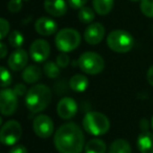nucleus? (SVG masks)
<instances>
[{"label": "nucleus", "instance_id": "nucleus-1", "mask_svg": "<svg viewBox=\"0 0 153 153\" xmlns=\"http://www.w3.org/2000/svg\"><path fill=\"white\" fill-rule=\"evenodd\" d=\"M55 147L60 153H81L84 148V134L74 123H66L56 131Z\"/></svg>", "mask_w": 153, "mask_h": 153}, {"label": "nucleus", "instance_id": "nucleus-2", "mask_svg": "<svg viewBox=\"0 0 153 153\" xmlns=\"http://www.w3.org/2000/svg\"><path fill=\"white\" fill-rule=\"evenodd\" d=\"M51 101V91L44 84H38L30 88L25 94V104L33 113L44 110Z\"/></svg>", "mask_w": 153, "mask_h": 153}, {"label": "nucleus", "instance_id": "nucleus-3", "mask_svg": "<svg viewBox=\"0 0 153 153\" xmlns=\"http://www.w3.org/2000/svg\"><path fill=\"white\" fill-rule=\"evenodd\" d=\"M83 127L86 132L94 136L107 133L110 128L109 119L105 114L98 111H90L83 119Z\"/></svg>", "mask_w": 153, "mask_h": 153}, {"label": "nucleus", "instance_id": "nucleus-4", "mask_svg": "<svg viewBox=\"0 0 153 153\" xmlns=\"http://www.w3.org/2000/svg\"><path fill=\"white\" fill-rule=\"evenodd\" d=\"M107 45L111 51L119 53L130 51L134 46V39L131 34L123 30H112L107 37Z\"/></svg>", "mask_w": 153, "mask_h": 153}, {"label": "nucleus", "instance_id": "nucleus-5", "mask_svg": "<svg viewBox=\"0 0 153 153\" xmlns=\"http://www.w3.org/2000/svg\"><path fill=\"white\" fill-rule=\"evenodd\" d=\"M56 46L62 53H69L76 49L81 43V35L74 28H63L56 35Z\"/></svg>", "mask_w": 153, "mask_h": 153}, {"label": "nucleus", "instance_id": "nucleus-6", "mask_svg": "<svg viewBox=\"0 0 153 153\" xmlns=\"http://www.w3.org/2000/svg\"><path fill=\"white\" fill-rule=\"evenodd\" d=\"M80 69L88 74H98L105 67L104 59L99 53L94 51H86L80 56L78 60Z\"/></svg>", "mask_w": 153, "mask_h": 153}, {"label": "nucleus", "instance_id": "nucleus-7", "mask_svg": "<svg viewBox=\"0 0 153 153\" xmlns=\"http://www.w3.org/2000/svg\"><path fill=\"white\" fill-rule=\"evenodd\" d=\"M22 134L21 125L15 120L7 121L1 128L0 131V140L5 146L16 145L20 140Z\"/></svg>", "mask_w": 153, "mask_h": 153}, {"label": "nucleus", "instance_id": "nucleus-8", "mask_svg": "<svg viewBox=\"0 0 153 153\" xmlns=\"http://www.w3.org/2000/svg\"><path fill=\"white\" fill-rule=\"evenodd\" d=\"M17 94L13 89L10 88H3L0 92V107H1V113L2 115L9 117L14 114L18 107V99Z\"/></svg>", "mask_w": 153, "mask_h": 153}, {"label": "nucleus", "instance_id": "nucleus-9", "mask_svg": "<svg viewBox=\"0 0 153 153\" xmlns=\"http://www.w3.org/2000/svg\"><path fill=\"white\" fill-rule=\"evenodd\" d=\"M34 132L41 138H48L53 132V120L45 114H40L33 122Z\"/></svg>", "mask_w": 153, "mask_h": 153}, {"label": "nucleus", "instance_id": "nucleus-10", "mask_svg": "<svg viewBox=\"0 0 153 153\" xmlns=\"http://www.w3.org/2000/svg\"><path fill=\"white\" fill-rule=\"evenodd\" d=\"M49 53H51V46L48 42L43 39H38L34 41L30 47V58L37 63L44 62L49 57Z\"/></svg>", "mask_w": 153, "mask_h": 153}, {"label": "nucleus", "instance_id": "nucleus-11", "mask_svg": "<svg viewBox=\"0 0 153 153\" xmlns=\"http://www.w3.org/2000/svg\"><path fill=\"white\" fill-rule=\"evenodd\" d=\"M78 111L76 102L71 98H63L59 101L57 105V113L61 119L70 120L76 115Z\"/></svg>", "mask_w": 153, "mask_h": 153}, {"label": "nucleus", "instance_id": "nucleus-12", "mask_svg": "<svg viewBox=\"0 0 153 153\" xmlns=\"http://www.w3.org/2000/svg\"><path fill=\"white\" fill-rule=\"evenodd\" d=\"M105 36V28L103 24L96 22L86 27L84 32V39L90 45H97L103 40Z\"/></svg>", "mask_w": 153, "mask_h": 153}, {"label": "nucleus", "instance_id": "nucleus-13", "mask_svg": "<svg viewBox=\"0 0 153 153\" xmlns=\"http://www.w3.org/2000/svg\"><path fill=\"white\" fill-rule=\"evenodd\" d=\"M28 61V55L24 49L17 48L15 51L10 55L9 60H7V65L14 71H19L22 70Z\"/></svg>", "mask_w": 153, "mask_h": 153}, {"label": "nucleus", "instance_id": "nucleus-14", "mask_svg": "<svg viewBox=\"0 0 153 153\" xmlns=\"http://www.w3.org/2000/svg\"><path fill=\"white\" fill-rule=\"evenodd\" d=\"M35 30L41 36H51L58 30V25L48 17H41L35 23Z\"/></svg>", "mask_w": 153, "mask_h": 153}, {"label": "nucleus", "instance_id": "nucleus-15", "mask_svg": "<svg viewBox=\"0 0 153 153\" xmlns=\"http://www.w3.org/2000/svg\"><path fill=\"white\" fill-rule=\"evenodd\" d=\"M44 9L53 17H61L67 12V3L65 0H45Z\"/></svg>", "mask_w": 153, "mask_h": 153}, {"label": "nucleus", "instance_id": "nucleus-16", "mask_svg": "<svg viewBox=\"0 0 153 153\" xmlns=\"http://www.w3.org/2000/svg\"><path fill=\"white\" fill-rule=\"evenodd\" d=\"M137 148L140 153H153V134L143 132L137 138Z\"/></svg>", "mask_w": 153, "mask_h": 153}, {"label": "nucleus", "instance_id": "nucleus-17", "mask_svg": "<svg viewBox=\"0 0 153 153\" xmlns=\"http://www.w3.org/2000/svg\"><path fill=\"white\" fill-rule=\"evenodd\" d=\"M41 78V69L40 67L36 65H30L27 66L26 68H24V70L22 71V79L25 83L33 84L36 83L40 80Z\"/></svg>", "mask_w": 153, "mask_h": 153}, {"label": "nucleus", "instance_id": "nucleus-18", "mask_svg": "<svg viewBox=\"0 0 153 153\" xmlns=\"http://www.w3.org/2000/svg\"><path fill=\"white\" fill-rule=\"evenodd\" d=\"M88 85H89V81L83 74H74L69 80V87L76 92L85 91Z\"/></svg>", "mask_w": 153, "mask_h": 153}, {"label": "nucleus", "instance_id": "nucleus-19", "mask_svg": "<svg viewBox=\"0 0 153 153\" xmlns=\"http://www.w3.org/2000/svg\"><path fill=\"white\" fill-rule=\"evenodd\" d=\"M114 0H92L94 9L99 15L105 16L112 10Z\"/></svg>", "mask_w": 153, "mask_h": 153}, {"label": "nucleus", "instance_id": "nucleus-20", "mask_svg": "<svg viewBox=\"0 0 153 153\" xmlns=\"http://www.w3.org/2000/svg\"><path fill=\"white\" fill-rule=\"evenodd\" d=\"M85 153H106V144L100 138H92L86 144Z\"/></svg>", "mask_w": 153, "mask_h": 153}, {"label": "nucleus", "instance_id": "nucleus-21", "mask_svg": "<svg viewBox=\"0 0 153 153\" xmlns=\"http://www.w3.org/2000/svg\"><path fill=\"white\" fill-rule=\"evenodd\" d=\"M109 153H132L131 146L126 140H115L109 148Z\"/></svg>", "mask_w": 153, "mask_h": 153}, {"label": "nucleus", "instance_id": "nucleus-22", "mask_svg": "<svg viewBox=\"0 0 153 153\" xmlns=\"http://www.w3.org/2000/svg\"><path fill=\"white\" fill-rule=\"evenodd\" d=\"M78 17H79V20L82 23L89 24V23H91L94 19V12L92 11V9H90V7H83L80 9Z\"/></svg>", "mask_w": 153, "mask_h": 153}, {"label": "nucleus", "instance_id": "nucleus-23", "mask_svg": "<svg viewBox=\"0 0 153 153\" xmlns=\"http://www.w3.org/2000/svg\"><path fill=\"white\" fill-rule=\"evenodd\" d=\"M60 66L55 62H46L43 66V70H44L45 74L51 79H57L60 76Z\"/></svg>", "mask_w": 153, "mask_h": 153}, {"label": "nucleus", "instance_id": "nucleus-24", "mask_svg": "<svg viewBox=\"0 0 153 153\" xmlns=\"http://www.w3.org/2000/svg\"><path fill=\"white\" fill-rule=\"evenodd\" d=\"M9 43L14 48H20L24 43L23 35L19 30H14L9 36Z\"/></svg>", "mask_w": 153, "mask_h": 153}, {"label": "nucleus", "instance_id": "nucleus-25", "mask_svg": "<svg viewBox=\"0 0 153 153\" xmlns=\"http://www.w3.org/2000/svg\"><path fill=\"white\" fill-rule=\"evenodd\" d=\"M140 11L146 17L153 18V0H142Z\"/></svg>", "mask_w": 153, "mask_h": 153}, {"label": "nucleus", "instance_id": "nucleus-26", "mask_svg": "<svg viewBox=\"0 0 153 153\" xmlns=\"http://www.w3.org/2000/svg\"><path fill=\"white\" fill-rule=\"evenodd\" d=\"M0 71H1V86L2 88H7L12 83V76L10 71L5 67L1 66L0 67Z\"/></svg>", "mask_w": 153, "mask_h": 153}, {"label": "nucleus", "instance_id": "nucleus-27", "mask_svg": "<svg viewBox=\"0 0 153 153\" xmlns=\"http://www.w3.org/2000/svg\"><path fill=\"white\" fill-rule=\"evenodd\" d=\"M22 7V0H10L7 3V9L11 13H17Z\"/></svg>", "mask_w": 153, "mask_h": 153}, {"label": "nucleus", "instance_id": "nucleus-28", "mask_svg": "<svg viewBox=\"0 0 153 153\" xmlns=\"http://www.w3.org/2000/svg\"><path fill=\"white\" fill-rule=\"evenodd\" d=\"M0 30H1V39H4L5 37L9 35L10 32V23L4 19V18H1L0 19Z\"/></svg>", "mask_w": 153, "mask_h": 153}, {"label": "nucleus", "instance_id": "nucleus-29", "mask_svg": "<svg viewBox=\"0 0 153 153\" xmlns=\"http://www.w3.org/2000/svg\"><path fill=\"white\" fill-rule=\"evenodd\" d=\"M69 61H70V59L66 53H61L57 57V64L62 68L66 67V66L69 64Z\"/></svg>", "mask_w": 153, "mask_h": 153}, {"label": "nucleus", "instance_id": "nucleus-30", "mask_svg": "<svg viewBox=\"0 0 153 153\" xmlns=\"http://www.w3.org/2000/svg\"><path fill=\"white\" fill-rule=\"evenodd\" d=\"M88 0H67V3L71 9H81V7H85L86 2H87Z\"/></svg>", "mask_w": 153, "mask_h": 153}, {"label": "nucleus", "instance_id": "nucleus-31", "mask_svg": "<svg viewBox=\"0 0 153 153\" xmlns=\"http://www.w3.org/2000/svg\"><path fill=\"white\" fill-rule=\"evenodd\" d=\"M13 90L15 91V94H17L18 97H22V96H24V94H27L25 85H23V84H17V85H15V87L13 88Z\"/></svg>", "mask_w": 153, "mask_h": 153}, {"label": "nucleus", "instance_id": "nucleus-32", "mask_svg": "<svg viewBox=\"0 0 153 153\" xmlns=\"http://www.w3.org/2000/svg\"><path fill=\"white\" fill-rule=\"evenodd\" d=\"M10 153H27V150L23 145H15L10 150Z\"/></svg>", "mask_w": 153, "mask_h": 153}, {"label": "nucleus", "instance_id": "nucleus-33", "mask_svg": "<svg viewBox=\"0 0 153 153\" xmlns=\"http://www.w3.org/2000/svg\"><path fill=\"white\" fill-rule=\"evenodd\" d=\"M7 45H5L3 42H1V43H0V58H1V59H3V58H5V56H7Z\"/></svg>", "mask_w": 153, "mask_h": 153}, {"label": "nucleus", "instance_id": "nucleus-34", "mask_svg": "<svg viewBox=\"0 0 153 153\" xmlns=\"http://www.w3.org/2000/svg\"><path fill=\"white\" fill-rule=\"evenodd\" d=\"M147 80H148L149 84L151 86H153V66H151L148 70V74H147Z\"/></svg>", "mask_w": 153, "mask_h": 153}, {"label": "nucleus", "instance_id": "nucleus-35", "mask_svg": "<svg viewBox=\"0 0 153 153\" xmlns=\"http://www.w3.org/2000/svg\"><path fill=\"white\" fill-rule=\"evenodd\" d=\"M151 126H152V129H153V117H152V121H151Z\"/></svg>", "mask_w": 153, "mask_h": 153}, {"label": "nucleus", "instance_id": "nucleus-36", "mask_svg": "<svg viewBox=\"0 0 153 153\" xmlns=\"http://www.w3.org/2000/svg\"><path fill=\"white\" fill-rule=\"evenodd\" d=\"M131 1H142V0H131Z\"/></svg>", "mask_w": 153, "mask_h": 153}, {"label": "nucleus", "instance_id": "nucleus-37", "mask_svg": "<svg viewBox=\"0 0 153 153\" xmlns=\"http://www.w3.org/2000/svg\"><path fill=\"white\" fill-rule=\"evenodd\" d=\"M25 1H27V0H25Z\"/></svg>", "mask_w": 153, "mask_h": 153}]
</instances>
